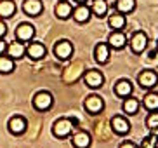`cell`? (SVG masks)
Returning <instances> with one entry per match:
<instances>
[{
    "instance_id": "obj_1",
    "label": "cell",
    "mask_w": 158,
    "mask_h": 148,
    "mask_svg": "<svg viewBox=\"0 0 158 148\" xmlns=\"http://www.w3.org/2000/svg\"><path fill=\"white\" fill-rule=\"evenodd\" d=\"M75 125H77V120H73V119H66V117L57 119L54 122V125H52V134L57 139H66L73 134Z\"/></svg>"
},
{
    "instance_id": "obj_2",
    "label": "cell",
    "mask_w": 158,
    "mask_h": 148,
    "mask_svg": "<svg viewBox=\"0 0 158 148\" xmlns=\"http://www.w3.org/2000/svg\"><path fill=\"white\" fill-rule=\"evenodd\" d=\"M31 103L38 111H47V110H51L52 105H54V98H52V94L49 91H38L33 96Z\"/></svg>"
},
{
    "instance_id": "obj_3",
    "label": "cell",
    "mask_w": 158,
    "mask_h": 148,
    "mask_svg": "<svg viewBox=\"0 0 158 148\" xmlns=\"http://www.w3.org/2000/svg\"><path fill=\"white\" fill-rule=\"evenodd\" d=\"M148 35L144 32H135L132 37L129 38V47L130 51L134 52V54H143L146 51V47H148Z\"/></svg>"
},
{
    "instance_id": "obj_4",
    "label": "cell",
    "mask_w": 158,
    "mask_h": 148,
    "mask_svg": "<svg viewBox=\"0 0 158 148\" xmlns=\"http://www.w3.org/2000/svg\"><path fill=\"white\" fill-rule=\"evenodd\" d=\"M84 108L89 115H98V113H101L104 110V99L99 94H90V96L85 98Z\"/></svg>"
},
{
    "instance_id": "obj_5",
    "label": "cell",
    "mask_w": 158,
    "mask_h": 148,
    "mask_svg": "<svg viewBox=\"0 0 158 148\" xmlns=\"http://www.w3.org/2000/svg\"><path fill=\"white\" fill-rule=\"evenodd\" d=\"M84 82L87 87L90 89H99L104 84V75H102V72H99V70L92 68V70H87L84 73Z\"/></svg>"
},
{
    "instance_id": "obj_6",
    "label": "cell",
    "mask_w": 158,
    "mask_h": 148,
    "mask_svg": "<svg viewBox=\"0 0 158 148\" xmlns=\"http://www.w3.org/2000/svg\"><path fill=\"white\" fill-rule=\"evenodd\" d=\"M54 54L57 59L61 61H68L73 56V44L70 40H59L54 44Z\"/></svg>"
},
{
    "instance_id": "obj_7",
    "label": "cell",
    "mask_w": 158,
    "mask_h": 148,
    "mask_svg": "<svg viewBox=\"0 0 158 148\" xmlns=\"http://www.w3.org/2000/svg\"><path fill=\"white\" fill-rule=\"evenodd\" d=\"M137 80H139V85L143 89H153L158 84V73L155 70H143L137 77Z\"/></svg>"
},
{
    "instance_id": "obj_8",
    "label": "cell",
    "mask_w": 158,
    "mask_h": 148,
    "mask_svg": "<svg viewBox=\"0 0 158 148\" xmlns=\"http://www.w3.org/2000/svg\"><path fill=\"white\" fill-rule=\"evenodd\" d=\"M113 93H115L116 98H120V99H125V98L132 96L134 94V85L132 82L127 79H122L115 84V87H113Z\"/></svg>"
},
{
    "instance_id": "obj_9",
    "label": "cell",
    "mask_w": 158,
    "mask_h": 148,
    "mask_svg": "<svg viewBox=\"0 0 158 148\" xmlns=\"http://www.w3.org/2000/svg\"><path fill=\"white\" fill-rule=\"evenodd\" d=\"M7 127H9V131L12 133V134L19 136V134H23L24 131H26V127H28V120H26L23 115H14V117H10L9 119Z\"/></svg>"
},
{
    "instance_id": "obj_10",
    "label": "cell",
    "mask_w": 158,
    "mask_h": 148,
    "mask_svg": "<svg viewBox=\"0 0 158 148\" xmlns=\"http://www.w3.org/2000/svg\"><path fill=\"white\" fill-rule=\"evenodd\" d=\"M35 37V26L31 23H21L16 28V40L19 42H31Z\"/></svg>"
},
{
    "instance_id": "obj_11",
    "label": "cell",
    "mask_w": 158,
    "mask_h": 148,
    "mask_svg": "<svg viewBox=\"0 0 158 148\" xmlns=\"http://www.w3.org/2000/svg\"><path fill=\"white\" fill-rule=\"evenodd\" d=\"M47 54V49L42 42H30L28 47H26V56L33 61H38V59H44Z\"/></svg>"
},
{
    "instance_id": "obj_12",
    "label": "cell",
    "mask_w": 158,
    "mask_h": 148,
    "mask_svg": "<svg viewBox=\"0 0 158 148\" xmlns=\"http://www.w3.org/2000/svg\"><path fill=\"white\" fill-rule=\"evenodd\" d=\"M5 54L12 58V59H21L26 56V47H24V42H19V40H14V42H9L7 44V49H5Z\"/></svg>"
},
{
    "instance_id": "obj_13",
    "label": "cell",
    "mask_w": 158,
    "mask_h": 148,
    "mask_svg": "<svg viewBox=\"0 0 158 148\" xmlns=\"http://www.w3.org/2000/svg\"><path fill=\"white\" fill-rule=\"evenodd\" d=\"M111 131L115 133V134H129L130 131V122L127 120L125 117L122 115H115L111 117Z\"/></svg>"
},
{
    "instance_id": "obj_14",
    "label": "cell",
    "mask_w": 158,
    "mask_h": 148,
    "mask_svg": "<svg viewBox=\"0 0 158 148\" xmlns=\"http://www.w3.org/2000/svg\"><path fill=\"white\" fill-rule=\"evenodd\" d=\"M110 56H111V47L104 44V42H99L98 46L94 47V58L99 65H106L110 61Z\"/></svg>"
},
{
    "instance_id": "obj_15",
    "label": "cell",
    "mask_w": 158,
    "mask_h": 148,
    "mask_svg": "<svg viewBox=\"0 0 158 148\" xmlns=\"http://www.w3.org/2000/svg\"><path fill=\"white\" fill-rule=\"evenodd\" d=\"M44 11V4L42 0H24L23 2V12L26 16H31V18H37L40 16Z\"/></svg>"
},
{
    "instance_id": "obj_16",
    "label": "cell",
    "mask_w": 158,
    "mask_h": 148,
    "mask_svg": "<svg viewBox=\"0 0 158 148\" xmlns=\"http://www.w3.org/2000/svg\"><path fill=\"white\" fill-rule=\"evenodd\" d=\"M127 42H129V38L123 35V32H118V30H113L111 33H110V37H108V46L111 47V49H123V47L127 46Z\"/></svg>"
},
{
    "instance_id": "obj_17",
    "label": "cell",
    "mask_w": 158,
    "mask_h": 148,
    "mask_svg": "<svg viewBox=\"0 0 158 148\" xmlns=\"http://www.w3.org/2000/svg\"><path fill=\"white\" fill-rule=\"evenodd\" d=\"M90 143H92V138L85 131H77L71 134V145L75 148H89Z\"/></svg>"
},
{
    "instance_id": "obj_18",
    "label": "cell",
    "mask_w": 158,
    "mask_h": 148,
    "mask_svg": "<svg viewBox=\"0 0 158 148\" xmlns=\"http://www.w3.org/2000/svg\"><path fill=\"white\" fill-rule=\"evenodd\" d=\"M90 16H92V11H90V7L85 5V4H78L73 9V14H71V18H73L77 23H87L89 19H90Z\"/></svg>"
},
{
    "instance_id": "obj_19",
    "label": "cell",
    "mask_w": 158,
    "mask_h": 148,
    "mask_svg": "<svg viewBox=\"0 0 158 148\" xmlns=\"http://www.w3.org/2000/svg\"><path fill=\"white\" fill-rule=\"evenodd\" d=\"M54 12H56V18L68 19V18H71V14H73V5H71L68 0H57L56 7H54Z\"/></svg>"
},
{
    "instance_id": "obj_20",
    "label": "cell",
    "mask_w": 158,
    "mask_h": 148,
    "mask_svg": "<svg viewBox=\"0 0 158 148\" xmlns=\"http://www.w3.org/2000/svg\"><path fill=\"white\" fill-rule=\"evenodd\" d=\"M108 24L111 30H118L122 32L123 28L127 26V19H125V14H120V12H113L110 18H108Z\"/></svg>"
},
{
    "instance_id": "obj_21",
    "label": "cell",
    "mask_w": 158,
    "mask_h": 148,
    "mask_svg": "<svg viewBox=\"0 0 158 148\" xmlns=\"http://www.w3.org/2000/svg\"><path fill=\"white\" fill-rule=\"evenodd\" d=\"M16 2L14 0H0V18L7 19L16 14Z\"/></svg>"
},
{
    "instance_id": "obj_22",
    "label": "cell",
    "mask_w": 158,
    "mask_h": 148,
    "mask_svg": "<svg viewBox=\"0 0 158 148\" xmlns=\"http://www.w3.org/2000/svg\"><path fill=\"white\" fill-rule=\"evenodd\" d=\"M122 108H123V111H125L127 115H135L139 111V99H135L134 96L125 98L123 103H122Z\"/></svg>"
},
{
    "instance_id": "obj_23",
    "label": "cell",
    "mask_w": 158,
    "mask_h": 148,
    "mask_svg": "<svg viewBox=\"0 0 158 148\" xmlns=\"http://www.w3.org/2000/svg\"><path fill=\"white\" fill-rule=\"evenodd\" d=\"M115 11L120 14H130L135 11V0H116Z\"/></svg>"
},
{
    "instance_id": "obj_24",
    "label": "cell",
    "mask_w": 158,
    "mask_h": 148,
    "mask_svg": "<svg viewBox=\"0 0 158 148\" xmlns=\"http://www.w3.org/2000/svg\"><path fill=\"white\" fill-rule=\"evenodd\" d=\"M14 68H16V65H14L12 58H9L7 54H0V73H4V75L12 73Z\"/></svg>"
},
{
    "instance_id": "obj_25",
    "label": "cell",
    "mask_w": 158,
    "mask_h": 148,
    "mask_svg": "<svg viewBox=\"0 0 158 148\" xmlns=\"http://www.w3.org/2000/svg\"><path fill=\"white\" fill-rule=\"evenodd\" d=\"M90 11H92L98 18H104V16H108V2L106 0H92Z\"/></svg>"
},
{
    "instance_id": "obj_26",
    "label": "cell",
    "mask_w": 158,
    "mask_h": 148,
    "mask_svg": "<svg viewBox=\"0 0 158 148\" xmlns=\"http://www.w3.org/2000/svg\"><path fill=\"white\" fill-rule=\"evenodd\" d=\"M143 105H144V108H146V110H149V111L158 110V93H148V94H144Z\"/></svg>"
},
{
    "instance_id": "obj_27",
    "label": "cell",
    "mask_w": 158,
    "mask_h": 148,
    "mask_svg": "<svg viewBox=\"0 0 158 148\" xmlns=\"http://www.w3.org/2000/svg\"><path fill=\"white\" fill-rule=\"evenodd\" d=\"M146 125L149 129H158V110L149 111L148 119H146Z\"/></svg>"
},
{
    "instance_id": "obj_28",
    "label": "cell",
    "mask_w": 158,
    "mask_h": 148,
    "mask_svg": "<svg viewBox=\"0 0 158 148\" xmlns=\"http://www.w3.org/2000/svg\"><path fill=\"white\" fill-rule=\"evenodd\" d=\"M7 35V24L4 21H0V38H4Z\"/></svg>"
},
{
    "instance_id": "obj_29",
    "label": "cell",
    "mask_w": 158,
    "mask_h": 148,
    "mask_svg": "<svg viewBox=\"0 0 158 148\" xmlns=\"http://www.w3.org/2000/svg\"><path fill=\"white\" fill-rule=\"evenodd\" d=\"M118 148H137V145L132 143V141H123V143H122Z\"/></svg>"
},
{
    "instance_id": "obj_30",
    "label": "cell",
    "mask_w": 158,
    "mask_h": 148,
    "mask_svg": "<svg viewBox=\"0 0 158 148\" xmlns=\"http://www.w3.org/2000/svg\"><path fill=\"white\" fill-rule=\"evenodd\" d=\"M5 49H7V42L0 38V54H5Z\"/></svg>"
},
{
    "instance_id": "obj_31",
    "label": "cell",
    "mask_w": 158,
    "mask_h": 148,
    "mask_svg": "<svg viewBox=\"0 0 158 148\" xmlns=\"http://www.w3.org/2000/svg\"><path fill=\"white\" fill-rule=\"evenodd\" d=\"M73 2H77V4H85L87 0H73Z\"/></svg>"
}]
</instances>
